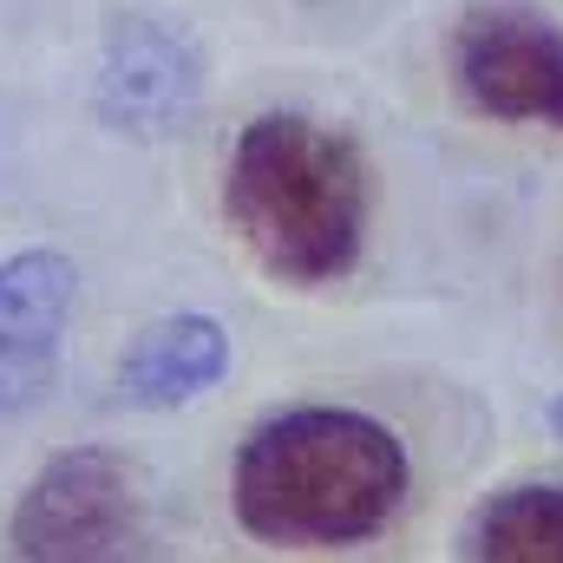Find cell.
Segmentation results:
<instances>
[{
  "label": "cell",
  "mask_w": 563,
  "mask_h": 563,
  "mask_svg": "<svg viewBox=\"0 0 563 563\" xmlns=\"http://www.w3.org/2000/svg\"><path fill=\"white\" fill-rule=\"evenodd\" d=\"M413 492L407 439L367 407L295 400L236 439L230 518L269 551H354L374 544Z\"/></svg>",
  "instance_id": "6da1fadb"
},
{
  "label": "cell",
  "mask_w": 563,
  "mask_h": 563,
  "mask_svg": "<svg viewBox=\"0 0 563 563\" xmlns=\"http://www.w3.org/2000/svg\"><path fill=\"white\" fill-rule=\"evenodd\" d=\"M217 210L276 288H334L361 269L374 230V170L354 132L269 106L223 151Z\"/></svg>",
  "instance_id": "7a4b0ae2"
},
{
  "label": "cell",
  "mask_w": 563,
  "mask_h": 563,
  "mask_svg": "<svg viewBox=\"0 0 563 563\" xmlns=\"http://www.w3.org/2000/svg\"><path fill=\"white\" fill-rule=\"evenodd\" d=\"M151 492L119 445H59L7 511L13 563H144Z\"/></svg>",
  "instance_id": "3957f363"
},
{
  "label": "cell",
  "mask_w": 563,
  "mask_h": 563,
  "mask_svg": "<svg viewBox=\"0 0 563 563\" xmlns=\"http://www.w3.org/2000/svg\"><path fill=\"white\" fill-rule=\"evenodd\" d=\"M459 99L492 125L563 132V26L538 7L485 0L452 33Z\"/></svg>",
  "instance_id": "277c9868"
},
{
  "label": "cell",
  "mask_w": 563,
  "mask_h": 563,
  "mask_svg": "<svg viewBox=\"0 0 563 563\" xmlns=\"http://www.w3.org/2000/svg\"><path fill=\"white\" fill-rule=\"evenodd\" d=\"M203 46L190 40V26H170L164 13H112L106 26V53H99V86H92V112L106 132L139 144L177 139L197 106H203Z\"/></svg>",
  "instance_id": "5b68a950"
},
{
  "label": "cell",
  "mask_w": 563,
  "mask_h": 563,
  "mask_svg": "<svg viewBox=\"0 0 563 563\" xmlns=\"http://www.w3.org/2000/svg\"><path fill=\"white\" fill-rule=\"evenodd\" d=\"M73 314H79V263L66 250L33 243L0 256V426L53 400Z\"/></svg>",
  "instance_id": "8992f818"
},
{
  "label": "cell",
  "mask_w": 563,
  "mask_h": 563,
  "mask_svg": "<svg viewBox=\"0 0 563 563\" xmlns=\"http://www.w3.org/2000/svg\"><path fill=\"white\" fill-rule=\"evenodd\" d=\"M230 361H236V341L217 314H203V308L157 314L119 354V400L139 407V413L197 407L230 380Z\"/></svg>",
  "instance_id": "52a82bcc"
},
{
  "label": "cell",
  "mask_w": 563,
  "mask_h": 563,
  "mask_svg": "<svg viewBox=\"0 0 563 563\" xmlns=\"http://www.w3.org/2000/svg\"><path fill=\"white\" fill-rule=\"evenodd\" d=\"M459 563H563V478L485 492L459 525Z\"/></svg>",
  "instance_id": "ba28073f"
},
{
  "label": "cell",
  "mask_w": 563,
  "mask_h": 563,
  "mask_svg": "<svg viewBox=\"0 0 563 563\" xmlns=\"http://www.w3.org/2000/svg\"><path fill=\"white\" fill-rule=\"evenodd\" d=\"M544 426H551V439L563 445V394H551V400H544Z\"/></svg>",
  "instance_id": "9c48e42d"
}]
</instances>
